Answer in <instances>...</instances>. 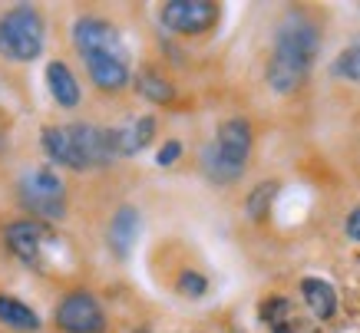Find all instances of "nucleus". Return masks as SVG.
<instances>
[{
  "label": "nucleus",
  "mask_w": 360,
  "mask_h": 333,
  "mask_svg": "<svg viewBox=\"0 0 360 333\" xmlns=\"http://www.w3.org/2000/svg\"><path fill=\"white\" fill-rule=\"evenodd\" d=\"M44 53V17L37 7L20 4L0 17V56L11 63H30Z\"/></svg>",
  "instance_id": "20e7f679"
},
{
  "label": "nucleus",
  "mask_w": 360,
  "mask_h": 333,
  "mask_svg": "<svg viewBox=\"0 0 360 333\" xmlns=\"http://www.w3.org/2000/svg\"><path fill=\"white\" fill-rule=\"evenodd\" d=\"M334 76L347 79V83H360V37L340 50V56L334 60Z\"/></svg>",
  "instance_id": "a211bd4d"
},
{
  "label": "nucleus",
  "mask_w": 360,
  "mask_h": 333,
  "mask_svg": "<svg viewBox=\"0 0 360 333\" xmlns=\"http://www.w3.org/2000/svg\"><path fill=\"white\" fill-rule=\"evenodd\" d=\"M73 46L83 56V63L96 60H129L126 46L120 40V30L103 17H79L73 23Z\"/></svg>",
  "instance_id": "423d86ee"
},
{
  "label": "nucleus",
  "mask_w": 360,
  "mask_h": 333,
  "mask_svg": "<svg viewBox=\"0 0 360 333\" xmlns=\"http://www.w3.org/2000/svg\"><path fill=\"white\" fill-rule=\"evenodd\" d=\"M56 327L63 333H103L106 330V313L89 290H73L66 294L56 307Z\"/></svg>",
  "instance_id": "0eeeda50"
},
{
  "label": "nucleus",
  "mask_w": 360,
  "mask_h": 333,
  "mask_svg": "<svg viewBox=\"0 0 360 333\" xmlns=\"http://www.w3.org/2000/svg\"><path fill=\"white\" fill-rule=\"evenodd\" d=\"M17 198L30 215L44 218V221H63L66 215V185L46 165L23 169L17 178Z\"/></svg>",
  "instance_id": "39448f33"
},
{
  "label": "nucleus",
  "mask_w": 360,
  "mask_h": 333,
  "mask_svg": "<svg viewBox=\"0 0 360 333\" xmlns=\"http://www.w3.org/2000/svg\"><path fill=\"white\" fill-rule=\"evenodd\" d=\"M251 155V126L248 119L231 116L215 132V139L202 149V169L215 185H231L241 175Z\"/></svg>",
  "instance_id": "7ed1b4c3"
},
{
  "label": "nucleus",
  "mask_w": 360,
  "mask_h": 333,
  "mask_svg": "<svg viewBox=\"0 0 360 333\" xmlns=\"http://www.w3.org/2000/svg\"><path fill=\"white\" fill-rule=\"evenodd\" d=\"M179 155H182V142H179V139H169V142L162 145V149H159L155 162H159V165H172V162L179 159Z\"/></svg>",
  "instance_id": "412c9836"
},
{
  "label": "nucleus",
  "mask_w": 360,
  "mask_h": 333,
  "mask_svg": "<svg viewBox=\"0 0 360 333\" xmlns=\"http://www.w3.org/2000/svg\"><path fill=\"white\" fill-rule=\"evenodd\" d=\"M0 320L13 330H40V317L17 297H0Z\"/></svg>",
  "instance_id": "2eb2a0df"
},
{
  "label": "nucleus",
  "mask_w": 360,
  "mask_h": 333,
  "mask_svg": "<svg viewBox=\"0 0 360 333\" xmlns=\"http://www.w3.org/2000/svg\"><path fill=\"white\" fill-rule=\"evenodd\" d=\"M4 241L13 251V258L23 261V264H40L44 258V244L53 241V231L44 225V221H33V218H20V221H11L7 231H4Z\"/></svg>",
  "instance_id": "1a4fd4ad"
},
{
  "label": "nucleus",
  "mask_w": 360,
  "mask_h": 333,
  "mask_svg": "<svg viewBox=\"0 0 360 333\" xmlns=\"http://www.w3.org/2000/svg\"><path fill=\"white\" fill-rule=\"evenodd\" d=\"M159 17H162V23L172 33L198 37V33H205V30L215 27V20H219V7L208 4V0H169V4H162Z\"/></svg>",
  "instance_id": "6e6552de"
},
{
  "label": "nucleus",
  "mask_w": 360,
  "mask_h": 333,
  "mask_svg": "<svg viewBox=\"0 0 360 333\" xmlns=\"http://www.w3.org/2000/svg\"><path fill=\"white\" fill-rule=\"evenodd\" d=\"M46 159L63 169H103L112 159H120L112 149V132L93 122H73V126H46L40 132Z\"/></svg>",
  "instance_id": "f03ea898"
},
{
  "label": "nucleus",
  "mask_w": 360,
  "mask_h": 333,
  "mask_svg": "<svg viewBox=\"0 0 360 333\" xmlns=\"http://www.w3.org/2000/svg\"><path fill=\"white\" fill-rule=\"evenodd\" d=\"M344 228H347V237H354V241L360 244V208H354V211H350L347 225H344Z\"/></svg>",
  "instance_id": "4be33fe9"
},
{
  "label": "nucleus",
  "mask_w": 360,
  "mask_h": 333,
  "mask_svg": "<svg viewBox=\"0 0 360 333\" xmlns=\"http://www.w3.org/2000/svg\"><path fill=\"white\" fill-rule=\"evenodd\" d=\"M317 46H321V30L304 13H288L274 33V50L268 60V86L281 96L295 93L314 66Z\"/></svg>",
  "instance_id": "f257e3e1"
},
{
  "label": "nucleus",
  "mask_w": 360,
  "mask_h": 333,
  "mask_svg": "<svg viewBox=\"0 0 360 333\" xmlns=\"http://www.w3.org/2000/svg\"><path fill=\"white\" fill-rule=\"evenodd\" d=\"M112 149L116 155H136L142 152L155 136V116H129L120 126H112Z\"/></svg>",
  "instance_id": "9d476101"
},
{
  "label": "nucleus",
  "mask_w": 360,
  "mask_h": 333,
  "mask_svg": "<svg viewBox=\"0 0 360 333\" xmlns=\"http://www.w3.org/2000/svg\"><path fill=\"white\" fill-rule=\"evenodd\" d=\"M208 290V280L198 274V270H182L179 274V294H186V297H202Z\"/></svg>",
  "instance_id": "aec40b11"
},
{
  "label": "nucleus",
  "mask_w": 360,
  "mask_h": 333,
  "mask_svg": "<svg viewBox=\"0 0 360 333\" xmlns=\"http://www.w3.org/2000/svg\"><path fill=\"white\" fill-rule=\"evenodd\" d=\"M46 86H50V96H53L56 106H63V109L79 106V83H77V76L70 73L66 63L53 60V63L46 66Z\"/></svg>",
  "instance_id": "f8f14e48"
},
{
  "label": "nucleus",
  "mask_w": 360,
  "mask_h": 333,
  "mask_svg": "<svg viewBox=\"0 0 360 333\" xmlns=\"http://www.w3.org/2000/svg\"><path fill=\"white\" fill-rule=\"evenodd\" d=\"M136 237H139V211H136L132 204H122L110 221L106 241H110L116 258H126V254L132 251V244H136Z\"/></svg>",
  "instance_id": "9b49d317"
},
{
  "label": "nucleus",
  "mask_w": 360,
  "mask_h": 333,
  "mask_svg": "<svg viewBox=\"0 0 360 333\" xmlns=\"http://www.w3.org/2000/svg\"><path fill=\"white\" fill-rule=\"evenodd\" d=\"M301 294H304V303L311 307L317 320H330L338 313V294L330 287L328 280L321 278H304L301 280Z\"/></svg>",
  "instance_id": "ddd939ff"
},
{
  "label": "nucleus",
  "mask_w": 360,
  "mask_h": 333,
  "mask_svg": "<svg viewBox=\"0 0 360 333\" xmlns=\"http://www.w3.org/2000/svg\"><path fill=\"white\" fill-rule=\"evenodd\" d=\"M262 320L268 323V327H284V323L291 320V301H284V297H268V301L262 303Z\"/></svg>",
  "instance_id": "6ab92c4d"
},
{
  "label": "nucleus",
  "mask_w": 360,
  "mask_h": 333,
  "mask_svg": "<svg viewBox=\"0 0 360 333\" xmlns=\"http://www.w3.org/2000/svg\"><path fill=\"white\" fill-rule=\"evenodd\" d=\"M274 195H278V182H262L248 195L245 215H248L251 221H264V218H268V208H271V202H274Z\"/></svg>",
  "instance_id": "f3484780"
},
{
  "label": "nucleus",
  "mask_w": 360,
  "mask_h": 333,
  "mask_svg": "<svg viewBox=\"0 0 360 333\" xmlns=\"http://www.w3.org/2000/svg\"><path fill=\"white\" fill-rule=\"evenodd\" d=\"M86 73L103 93H116L129 83V60H96L86 63Z\"/></svg>",
  "instance_id": "4468645a"
},
{
  "label": "nucleus",
  "mask_w": 360,
  "mask_h": 333,
  "mask_svg": "<svg viewBox=\"0 0 360 333\" xmlns=\"http://www.w3.org/2000/svg\"><path fill=\"white\" fill-rule=\"evenodd\" d=\"M136 89H139V96H146L149 103H172L175 99V89L169 79H162V76L155 73H139V79H136Z\"/></svg>",
  "instance_id": "dca6fc26"
}]
</instances>
